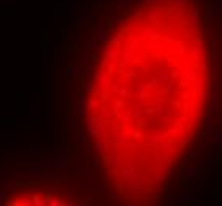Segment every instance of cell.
<instances>
[{
  "label": "cell",
  "mask_w": 222,
  "mask_h": 206,
  "mask_svg": "<svg viewBox=\"0 0 222 206\" xmlns=\"http://www.w3.org/2000/svg\"><path fill=\"white\" fill-rule=\"evenodd\" d=\"M206 46L186 0L143 5L117 27L91 81V140L116 189L157 192L198 132Z\"/></svg>",
  "instance_id": "6da1fadb"
}]
</instances>
